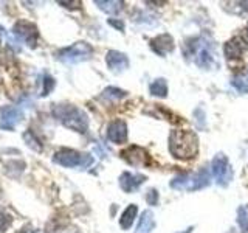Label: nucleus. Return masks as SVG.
Wrapping results in <instances>:
<instances>
[{
	"label": "nucleus",
	"mask_w": 248,
	"mask_h": 233,
	"mask_svg": "<svg viewBox=\"0 0 248 233\" xmlns=\"http://www.w3.org/2000/svg\"><path fill=\"white\" fill-rule=\"evenodd\" d=\"M211 174L214 177L216 185L222 186V188H227V186L232 182L234 173H232L231 163H230L228 157L225 154L219 152V154H216L213 157V160H211Z\"/></svg>",
	"instance_id": "423d86ee"
},
{
	"label": "nucleus",
	"mask_w": 248,
	"mask_h": 233,
	"mask_svg": "<svg viewBox=\"0 0 248 233\" xmlns=\"http://www.w3.org/2000/svg\"><path fill=\"white\" fill-rule=\"evenodd\" d=\"M216 53H213V47L209 45L208 42L200 41L197 45V50L194 53V62L199 68L203 70H211L216 64Z\"/></svg>",
	"instance_id": "6e6552de"
},
{
	"label": "nucleus",
	"mask_w": 248,
	"mask_h": 233,
	"mask_svg": "<svg viewBox=\"0 0 248 233\" xmlns=\"http://www.w3.org/2000/svg\"><path fill=\"white\" fill-rule=\"evenodd\" d=\"M158 200H160V194L158 191L155 190V188H151V190H147L146 193V202H147V205H158Z\"/></svg>",
	"instance_id": "a878e982"
},
{
	"label": "nucleus",
	"mask_w": 248,
	"mask_h": 233,
	"mask_svg": "<svg viewBox=\"0 0 248 233\" xmlns=\"http://www.w3.org/2000/svg\"><path fill=\"white\" fill-rule=\"evenodd\" d=\"M93 49L87 42H75L73 45L65 47L56 51V59L64 62V64H78V62H84L92 58Z\"/></svg>",
	"instance_id": "20e7f679"
},
{
	"label": "nucleus",
	"mask_w": 248,
	"mask_h": 233,
	"mask_svg": "<svg viewBox=\"0 0 248 233\" xmlns=\"http://www.w3.org/2000/svg\"><path fill=\"white\" fill-rule=\"evenodd\" d=\"M129 129L124 120H113L107 128V138L115 145H123L127 142Z\"/></svg>",
	"instance_id": "9b49d317"
},
{
	"label": "nucleus",
	"mask_w": 248,
	"mask_h": 233,
	"mask_svg": "<svg viewBox=\"0 0 248 233\" xmlns=\"http://www.w3.org/2000/svg\"><path fill=\"white\" fill-rule=\"evenodd\" d=\"M149 47L155 54H158V56H166V54H169L175 49V42H174L172 36L165 33V34H158L154 39H151Z\"/></svg>",
	"instance_id": "ddd939ff"
},
{
	"label": "nucleus",
	"mask_w": 248,
	"mask_h": 233,
	"mask_svg": "<svg viewBox=\"0 0 248 233\" xmlns=\"http://www.w3.org/2000/svg\"><path fill=\"white\" fill-rule=\"evenodd\" d=\"M123 157L126 159L130 165L140 166V165H143L144 160L147 159V154L144 152V150H141V148H138V146H137V154H134V150H132V146H130L129 150L123 151Z\"/></svg>",
	"instance_id": "f3484780"
},
{
	"label": "nucleus",
	"mask_w": 248,
	"mask_h": 233,
	"mask_svg": "<svg viewBox=\"0 0 248 233\" xmlns=\"http://www.w3.org/2000/svg\"><path fill=\"white\" fill-rule=\"evenodd\" d=\"M53 162L64 168H87L93 163V157L90 154H84L65 148V150L54 152Z\"/></svg>",
	"instance_id": "39448f33"
},
{
	"label": "nucleus",
	"mask_w": 248,
	"mask_h": 233,
	"mask_svg": "<svg viewBox=\"0 0 248 233\" xmlns=\"http://www.w3.org/2000/svg\"><path fill=\"white\" fill-rule=\"evenodd\" d=\"M2 33H3V27H0V37H2Z\"/></svg>",
	"instance_id": "7c9ffc66"
},
{
	"label": "nucleus",
	"mask_w": 248,
	"mask_h": 233,
	"mask_svg": "<svg viewBox=\"0 0 248 233\" xmlns=\"http://www.w3.org/2000/svg\"><path fill=\"white\" fill-rule=\"evenodd\" d=\"M138 216V207L135 204H130L127 205V208L124 210L121 217H120V225L123 230H129L132 227V224H134L135 217Z\"/></svg>",
	"instance_id": "dca6fc26"
},
{
	"label": "nucleus",
	"mask_w": 248,
	"mask_h": 233,
	"mask_svg": "<svg viewBox=\"0 0 248 233\" xmlns=\"http://www.w3.org/2000/svg\"><path fill=\"white\" fill-rule=\"evenodd\" d=\"M146 181H147V177L144 174L130 173V171H124V173L118 179L120 186H121V190L124 193H135V191H138L140 186L144 185Z\"/></svg>",
	"instance_id": "9d476101"
},
{
	"label": "nucleus",
	"mask_w": 248,
	"mask_h": 233,
	"mask_svg": "<svg viewBox=\"0 0 248 233\" xmlns=\"http://www.w3.org/2000/svg\"><path fill=\"white\" fill-rule=\"evenodd\" d=\"M23 118V112L17 106L0 107V128L3 131H13Z\"/></svg>",
	"instance_id": "1a4fd4ad"
},
{
	"label": "nucleus",
	"mask_w": 248,
	"mask_h": 233,
	"mask_svg": "<svg viewBox=\"0 0 248 233\" xmlns=\"http://www.w3.org/2000/svg\"><path fill=\"white\" fill-rule=\"evenodd\" d=\"M22 138H23V142L27 143V146L30 148V150H33V151H36V152H42V151H44V145H42V142L37 138V135L34 134L33 131H25V132H23Z\"/></svg>",
	"instance_id": "6ab92c4d"
},
{
	"label": "nucleus",
	"mask_w": 248,
	"mask_h": 233,
	"mask_svg": "<svg viewBox=\"0 0 248 233\" xmlns=\"http://www.w3.org/2000/svg\"><path fill=\"white\" fill-rule=\"evenodd\" d=\"M54 85H56V81H54V78L50 76V75H45L44 76V89L41 92V97H46L48 93L54 89Z\"/></svg>",
	"instance_id": "b1692460"
},
{
	"label": "nucleus",
	"mask_w": 248,
	"mask_h": 233,
	"mask_svg": "<svg viewBox=\"0 0 248 233\" xmlns=\"http://www.w3.org/2000/svg\"><path fill=\"white\" fill-rule=\"evenodd\" d=\"M103 97L104 100H108V101H120V100H124L127 97V92L123 90L120 87H113V85H110V87H106L103 90Z\"/></svg>",
	"instance_id": "aec40b11"
},
{
	"label": "nucleus",
	"mask_w": 248,
	"mask_h": 233,
	"mask_svg": "<svg viewBox=\"0 0 248 233\" xmlns=\"http://www.w3.org/2000/svg\"><path fill=\"white\" fill-rule=\"evenodd\" d=\"M106 62L107 67L112 70L113 73H121L124 70L129 68V58L127 54H124L118 50H108L106 54Z\"/></svg>",
	"instance_id": "4468645a"
},
{
	"label": "nucleus",
	"mask_w": 248,
	"mask_h": 233,
	"mask_svg": "<svg viewBox=\"0 0 248 233\" xmlns=\"http://www.w3.org/2000/svg\"><path fill=\"white\" fill-rule=\"evenodd\" d=\"M192 230H194V225H191V227H188V229H185L183 232H177V233H192Z\"/></svg>",
	"instance_id": "c756f323"
},
{
	"label": "nucleus",
	"mask_w": 248,
	"mask_h": 233,
	"mask_svg": "<svg viewBox=\"0 0 248 233\" xmlns=\"http://www.w3.org/2000/svg\"><path fill=\"white\" fill-rule=\"evenodd\" d=\"M13 224V216L6 212H0V232H6Z\"/></svg>",
	"instance_id": "393cba45"
},
{
	"label": "nucleus",
	"mask_w": 248,
	"mask_h": 233,
	"mask_svg": "<svg viewBox=\"0 0 248 233\" xmlns=\"http://www.w3.org/2000/svg\"><path fill=\"white\" fill-rule=\"evenodd\" d=\"M211 183V176H209L208 169H199L197 173L191 174H178L172 181L169 182V186L177 191H199L203 190Z\"/></svg>",
	"instance_id": "7ed1b4c3"
},
{
	"label": "nucleus",
	"mask_w": 248,
	"mask_h": 233,
	"mask_svg": "<svg viewBox=\"0 0 248 233\" xmlns=\"http://www.w3.org/2000/svg\"><path fill=\"white\" fill-rule=\"evenodd\" d=\"M51 114L62 126H65L75 132L85 134V132L89 131L87 114L75 104H56L53 107Z\"/></svg>",
	"instance_id": "f03ea898"
},
{
	"label": "nucleus",
	"mask_w": 248,
	"mask_h": 233,
	"mask_svg": "<svg viewBox=\"0 0 248 233\" xmlns=\"http://www.w3.org/2000/svg\"><path fill=\"white\" fill-rule=\"evenodd\" d=\"M108 25L116 28L118 31H124V22L120 19H108Z\"/></svg>",
	"instance_id": "bb28decb"
},
{
	"label": "nucleus",
	"mask_w": 248,
	"mask_h": 233,
	"mask_svg": "<svg viewBox=\"0 0 248 233\" xmlns=\"http://www.w3.org/2000/svg\"><path fill=\"white\" fill-rule=\"evenodd\" d=\"M169 152L174 159L189 160L199 152V138L188 129H174L169 134Z\"/></svg>",
	"instance_id": "f257e3e1"
},
{
	"label": "nucleus",
	"mask_w": 248,
	"mask_h": 233,
	"mask_svg": "<svg viewBox=\"0 0 248 233\" xmlns=\"http://www.w3.org/2000/svg\"><path fill=\"white\" fill-rule=\"evenodd\" d=\"M237 225H239V232L240 233H248V212H247V207L240 205L237 208Z\"/></svg>",
	"instance_id": "5701e85b"
},
{
	"label": "nucleus",
	"mask_w": 248,
	"mask_h": 233,
	"mask_svg": "<svg viewBox=\"0 0 248 233\" xmlns=\"http://www.w3.org/2000/svg\"><path fill=\"white\" fill-rule=\"evenodd\" d=\"M36 230L31 227V225H25V227H22L17 233H34Z\"/></svg>",
	"instance_id": "c85d7f7f"
},
{
	"label": "nucleus",
	"mask_w": 248,
	"mask_h": 233,
	"mask_svg": "<svg viewBox=\"0 0 248 233\" xmlns=\"http://www.w3.org/2000/svg\"><path fill=\"white\" fill-rule=\"evenodd\" d=\"M59 5H62V6H67V8H70V10H73V8H81V2H59Z\"/></svg>",
	"instance_id": "cd10ccee"
},
{
	"label": "nucleus",
	"mask_w": 248,
	"mask_h": 233,
	"mask_svg": "<svg viewBox=\"0 0 248 233\" xmlns=\"http://www.w3.org/2000/svg\"><path fill=\"white\" fill-rule=\"evenodd\" d=\"M13 33L17 36L22 42H25L30 49H36L39 42V30L34 23L28 20H19L13 28Z\"/></svg>",
	"instance_id": "0eeeda50"
},
{
	"label": "nucleus",
	"mask_w": 248,
	"mask_h": 233,
	"mask_svg": "<svg viewBox=\"0 0 248 233\" xmlns=\"http://www.w3.org/2000/svg\"><path fill=\"white\" fill-rule=\"evenodd\" d=\"M95 5H98V8L101 11H104L107 14H118L123 6H124V2H99V0H96Z\"/></svg>",
	"instance_id": "412c9836"
},
{
	"label": "nucleus",
	"mask_w": 248,
	"mask_h": 233,
	"mask_svg": "<svg viewBox=\"0 0 248 233\" xmlns=\"http://www.w3.org/2000/svg\"><path fill=\"white\" fill-rule=\"evenodd\" d=\"M149 92H151L152 97L166 98L168 97V81L165 80V78H157V80L151 83Z\"/></svg>",
	"instance_id": "a211bd4d"
},
{
	"label": "nucleus",
	"mask_w": 248,
	"mask_h": 233,
	"mask_svg": "<svg viewBox=\"0 0 248 233\" xmlns=\"http://www.w3.org/2000/svg\"><path fill=\"white\" fill-rule=\"evenodd\" d=\"M231 85L240 93H248V68L242 75L234 76L231 80Z\"/></svg>",
	"instance_id": "4be33fe9"
},
{
	"label": "nucleus",
	"mask_w": 248,
	"mask_h": 233,
	"mask_svg": "<svg viewBox=\"0 0 248 233\" xmlns=\"http://www.w3.org/2000/svg\"><path fill=\"white\" fill-rule=\"evenodd\" d=\"M248 50V44L242 36H234L231 37L228 42H225L223 53L227 59H239L242 54Z\"/></svg>",
	"instance_id": "f8f14e48"
},
{
	"label": "nucleus",
	"mask_w": 248,
	"mask_h": 233,
	"mask_svg": "<svg viewBox=\"0 0 248 233\" xmlns=\"http://www.w3.org/2000/svg\"><path fill=\"white\" fill-rule=\"evenodd\" d=\"M155 216L151 210H144L140 215V219H138V224H137V229H135V233H152L155 230Z\"/></svg>",
	"instance_id": "2eb2a0df"
}]
</instances>
